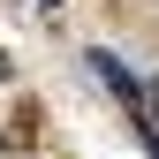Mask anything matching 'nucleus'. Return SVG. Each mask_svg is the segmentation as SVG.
<instances>
[{
	"label": "nucleus",
	"mask_w": 159,
	"mask_h": 159,
	"mask_svg": "<svg viewBox=\"0 0 159 159\" xmlns=\"http://www.w3.org/2000/svg\"><path fill=\"white\" fill-rule=\"evenodd\" d=\"M38 8H46V15H61V0H38Z\"/></svg>",
	"instance_id": "nucleus-2"
},
{
	"label": "nucleus",
	"mask_w": 159,
	"mask_h": 159,
	"mask_svg": "<svg viewBox=\"0 0 159 159\" xmlns=\"http://www.w3.org/2000/svg\"><path fill=\"white\" fill-rule=\"evenodd\" d=\"M91 68H98V84L121 98V106H136V114H144V91H136V76H129L121 61H114V53H91Z\"/></svg>",
	"instance_id": "nucleus-1"
},
{
	"label": "nucleus",
	"mask_w": 159,
	"mask_h": 159,
	"mask_svg": "<svg viewBox=\"0 0 159 159\" xmlns=\"http://www.w3.org/2000/svg\"><path fill=\"white\" fill-rule=\"evenodd\" d=\"M152 114H159V91H152Z\"/></svg>",
	"instance_id": "nucleus-3"
}]
</instances>
